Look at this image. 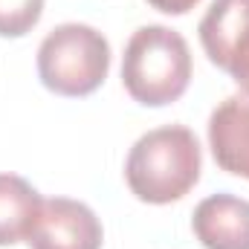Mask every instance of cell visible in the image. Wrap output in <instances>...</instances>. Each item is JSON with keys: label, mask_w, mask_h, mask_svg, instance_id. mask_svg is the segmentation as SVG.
I'll return each mask as SVG.
<instances>
[{"label": "cell", "mask_w": 249, "mask_h": 249, "mask_svg": "<svg viewBox=\"0 0 249 249\" xmlns=\"http://www.w3.org/2000/svg\"><path fill=\"white\" fill-rule=\"evenodd\" d=\"M200 171V142L186 124H162L142 133L124 160V183L130 194L151 206L183 200L197 186Z\"/></svg>", "instance_id": "obj_1"}, {"label": "cell", "mask_w": 249, "mask_h": 249, "mask_svg": "<svg viewBox=\"0 0 249 249\" xmlns=\"http://www.w3.org/2000/svg\"><path fill=\"white\" fill-rule=\"evenodd\" d=\"M194 238L203 249H249V200L235 194H212L191 214Z\"/></svg>", "instance_id": "obj_6"}, {"label": "cell", "mask_w": 249, "mask_h": 249, "mask_svg": "<svg viewBox=\"0 0 249 249\" xmlns=\"http://www.w3.org/2000/svg\"><path fill=\"white\" fill-rule=\"evenodd\" d=\"M157 12H165V15H186L191 12L200 0H148Z\"/></svg>", "instance_id": "obj_10"}, {"label": "cell", "mask_w": 249, "mask_h": 249, "mask_svg": "<svg viewBox=\"0 0 249 249\" xmlns=\"http://www.w3.org/2000/svg\"><path fill=\"white\" fill-rule=\"evenodd\" d=\"M209 148L226 174L249 180V96H229L212 110Z\"/></svg>", "instance_id": "obj_7"}, {"label": "cell", "mask_w": 249, "mask_h": 249, "mask_svg": "<svg viewBox=\"0 0 249 249\" xmlns=\"http://www.w3.org/2000/svg\"><path fill=\"white\" fill-rule=\"evenodd\" d=\"M122 84L145 107H165L191 84V50L171 26H139L122 55Z\"/></svg>", "instance_id": "obj_2"}, {"label": "cell", "mask_w": 249, "mask_h": 249, "mask_svg": "<svg viewBox=\"0 0 249 249\" xmlns=\"http://www.w3.org/2000/svg\"><path fill=\"white\" fill-rule=\"evenodd\" d=\"M197 35L209 61L249 96V0H212Z\"/></svg>", "instance_id": "obj_4"}, {"label": "cell", "mask_w": 249, "mask_h": 249, "mask_svg": "<svg viewBox=\"0 0 249 249\" xmlns=\"http://www.w3.org/2000/svg\"><path fill=\"white\" fill-rule=\"evenodd\" d=\"M110 72V44L87 23H61L38 47L41 84L67 99L96 93Z\"/></svg>", "instance_id": "obj_3"}, {"label": "cell", "mask_w": 249, "mask_h": 249, "mask_svg": "<svg viewBox=\"0 0 249 249\" xmlns=\"http://www.w3.org/2000/svg\"><path fill=\"white\" fill-rule=\"evenodd\" d=\"M44 0H0V38H23L38 26Z\"/></svg>", "instance_id": "obj_9"}, {"label": "cell", "mask_w": 249, "mask_h": 249, "mask_svg": "<svg viewBox=\"0 0 249 249\" xmlns=\"http://www.w3.org/2000/svg\"><path fill=\"white\" fill-rule=\"evenodd\" d=\"M44 197L18 174H0V247L26 241Z\"/></svg>", "instance_id": "obj_8"}, {"label": "cell", "mask_w": 249, "mask_h": 249, "mask_svg": "<svg viewBox=\"0 0 249 249\" xmlns=\"http://www.w3.org/2000/svg\"><path fill=\"white\" fill-rule=\"evenodd\" d=\"M105 229L96 212L70 197L44 200L26 235L29 249H102Z\"/></svg>", "instance_id": "obj_5"}]
</instances>
